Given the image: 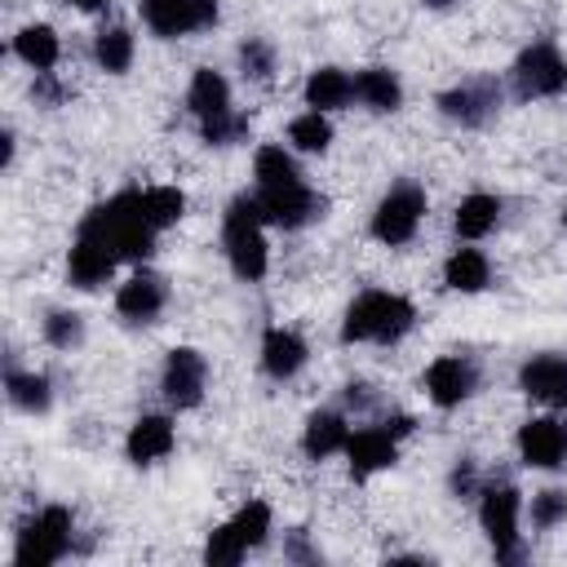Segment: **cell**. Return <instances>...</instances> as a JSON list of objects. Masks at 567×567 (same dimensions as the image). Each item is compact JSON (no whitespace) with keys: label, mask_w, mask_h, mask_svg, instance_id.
Returning a JSON list of instances; mask_svg holds the SVG:
<instances>
[{"label":"cell","mask_w":567,"mask_h":567,"mask_svg":"<svg viewBox=\"0 0 567 567\" xmlns=\"http://www.w3.org/2000/svg\"><path fill=\"white\" fill-rule=\"evenodd\" d=\"M204 381H208V363H204L199 350H186V346L168 350L159 390H164V399H168L173 408H195V403L204 399Z\"/></svg>","instance_id":"cell-11"},{"label":"cell","mask_w":567,"mask_h":567,"mask_svg":"<svg viewBox=\"0 0 567 567\" xmlns=\"http://www.w3.org/2000/svg\"><path fill=\"white\" fill-rule=\"evenodd\" d=\"M518 456L536 470H558L567 461V425L554 416H536L518 430Z\"/></svg>","instance_id":"cell-13"},{"label":"cell","mask_w":567,"mask_h":567,"mask_svg":"<svg viewBox=\"0 0 567 567\" xmlns=\"http://www.w3.org/2000/svg\"><path fill=\"white\" fill-rule=\"evenodd\" d=\"M186 102H190V111L199 115V124H208V120H217V115L230 111V84L221 80V71L199 66V71L190 75V93H186Z\"/></svg>","instance_id":"cell-21"},{"label":"cell","mask_w":567,"mask_h":567,"mask_svg":"<svg viewBox=\"0 0 567 567\" xmlns=\"http://www.w3.org/2000/svg\"><path fill=\"white\" fill-rule=\"evenodd\" d=\"M443 279L456 292H483L492 284V266H487V257L478 248H456L447 257V266H443Z\"/></svg>","instance_id":"cell-25"},{"label":"cell","mask_w":567,"mask_h":567,"mask_svg":"<svg viewBox=\"0 0 567 567\" xmlns=\"http://www.w3.org/2000/svg\"><path fill=\"white\" fill-rule=\"evenodd\" d=\"M301 363H306V341H301L297 332H288V328H270V332L261 337V368H266L275 381L297 377Z\"/></svg>","instance_id":"cell-18"},{"label":"cell","mask_w":567,"mask_h":567,"mask_svg":"<svg viewBox=\"0 0 567 567\" xmlns=\"http://www.w3.org/2000/svg\"><path fill=\"white\" fill-rule=\"evenodd\" d=\"M354 97H359L363 106H372V111H394V106L403 102V84H399L394 71L368 66V71L354 75Z\"/></svg>","instance_id":"cell-24"},{"label":"cell","mask_w":567,"mask_h":567,"mask_svg":"<svg viewBox=\"0 0 567 567\" xmlns=\"http://www.w3.org/2000/svg\"><path fill=\"white\" fill-rule=\"evenodd\" d=\"M399 439L385 430V425H372V430H359V434H350V443H346V456H350V474L354 478H368V474H377V470H390L394 465V447Z\"/></svg>","instance_id":"cell-17"},{"label":"cell","mask_w":567,"mask_h":567,"mask_svg":"<svg viewBox=\"0 0 567 567\" xmlns=\"http://www.w3.org/2000/svg\"><path fill=\"white\" fill-rule=\"evenodd\" d=\"M385 430H390L394 439H403V434L412 430V416H390V421H385Z\"/></svg>","instance_id":"cell-38"},{"label":"cell","mask_w":567,"mask_h":567,"mask_svg":"<svg viewBox=\"0 0 567 567\" xmlns=\"http://www.w3.org/2000/svg\"><path fill=\"white\" fill-rule=\"evenodd\" d=\"M80 235L106 244L120 261H142L155 244V226L146 217V204H142V190H120L115 199L97 204L84 221H80Z\"/></svg>","instance_id":"cell-1"},{"label":"cell","mask_w":567,"mask_h":567,"mask_svg":"<svg viewBox=\"0 0 567 567\" xmlns=\"http://www.w3.org/2000/svg\"><path fill=\"white\" fill-rule=\"evenodd\" d=\"M496 217H501V199L474 190V195H465L461 208H456V235H461V239H483V235L496 226Z\"/></svg>","instance_id":"cell-26"},{"label":"cell","mask_w":567,"mask_h":567,"mask_svg":"<svg viewBox=\"0 0 567 567\" xmlns=\"http://www.w3.org/2000/svg\"><path fill=\"white\" fill-rule=\"evenodd\" d=\"M252 173H257V186H284V182H301L292 155L284 146H261L257 159H252Z\"/></svg>","instance_id":"cell-30"},{"label":"cell","mask_w":567,"mask_h":567,"mask_svg":"<svg viewBox=\"0 0 567 567\" xmlns=\"http://www.w3.org/2000/svg\"><path fill=\"white\" fill-rule=\"evenodd\" d=\"M9 403L22 408V412H49L53 394H49V377H35V372H9Z\"/></svg>","instance_id":"cell-28"},{"label":"cell","mask_w":567,"mask_h":567,"mask_svg":"<svg viewBox=\"0 0 567 567\" xmlns=\"http://www.w3.org/2000/svg\"><path fill=\"white\" fill-rule=\"evenodd\" d=\"M199 133H204V142H208V146H230V142H239V137L248 133V115L226 111V115H217V120L199 124Z\"/></svg>","instance_id":"cell-35"},{"label":"cell","mask_w":567,"mask_h":567,"mask_svg":"<svg viewBox=\"0 0 567 567\" xmlns=\"http://www.w3.org/2000/svg\"><path fill=\"white\" fill-rule=\"evenodd\" d=\"M142 22L155 35H190L217 22V0H142Z\"/></svg>","instance_id":"cell-10"},{"label":"cell","mask_w":567,"mask_h":567,"mask_svg":"<svg viewBox=\"0 0 567 567\" xmlns=\"http://www.w3.org/2000/svg\"><path fill=\"white\" fill-rule=\"evenodd\" d=\"M44 341L58 346V350H75L84 341V319L75 310H53L44 319Z\"/></svg>","instance_id":"cell-33"},{"label":"cell","mask_w":567,"mask_h":567,"mask_svg":"<svg viewBox=\"0 0 567 567\" xmlns=\"http://www.w3.org/2000/svg\"><path fill=\"white\" fill-rule=\"evenodd\" d=\"M288 137H292L297 151H323V146L332 142V128H328L323 111H306V115H297V120L288 124Z\"/></svg>","instance_id":"cell-32"},{"label":"cell","mask_w":567,"mask_h":567,"mask_svg":"<svg viewBox=\"0 0 567 567\" xmlns=\"http://www.w3.org/2000/svg\"><path fill=\"white\" fill-rule=\"evenodd\" d=\"M257 204H261V217L270 226H284V230H297V226H306V221H315L323 213V199L306 182L257 186Z\"/></svg>","instance_id":"cell-8"},{"label":"cell","mask_w":567,"mask_h":567,"mask_svg":"<svg viewBox=\"0 0 567 567\" xmlns=\"http://www.w3.org/2000/svg\"><path fill=\"white\" fill-rule=\"evenodd\" d=\"M270 532V505L266 501H248L230 523H221L217 532H208V545H204V558L213 567H235L248 549H257Z\"/></svg>","instance_id":"cell-4"},{"label":"cell","mask_w":567,"mask_h":567,"mask_svg":"<svg viewBox=\"0 0 567 567\" xmlns=\"http://www.w3.org/2000/svg\"><path fill=\"white\" fill-rule=\"evenodd\" d=\"M164 301H168V288H164V279L159 275H151V270H137L128 284H120V292H115V310L128 319V323H151L159 310H164Z\"/></svg>","instance_id":"cell-16"},{"label":"cell","mask_w":567,"mask_h":567,"mask_svg":"<svg viewBox=\"0 0 567 567\" xmlns=\"http://www.w3.org/2000/svg\"><path fill=\"white\" fill-rule=\"evenodd\" d=\"M439 106H443L447 120H456V124H465V128H478V124H487V120L496 115V106H501V84H496V80L456 84V89H447V93L439 97Z\"/></svg>","instance_id":"cell-12"},{"label":"cell","mask_w":567,"mask_h":567,"mask_svg":"<svg viewBox=\"0 0 567 567\" xmlns=\"http://www.w3.org/2000/svg\"><path fill=\"white\" fill-rule=\"evenodd\" d=\"M261 226H266V217H261L257 195L230 199L226 226H221V235H226V257H230V270H235L239 279H248V284L266 275V235H261Z\"/></svg>","instance_id":"cell-3"},{"label":"cell","mask_w":567,"mask_h":567,"mask_svg":"<svg viewBox=\"0 0 567 567\" xmlns=\"http://www.w3.org/2000/svg\"><path fill=\"white\" fill-rule=\"evenodd\" d=\"M412 319H416V310L408 297L372 288V292L354 297V306L346 310L341 341H399L412 328Z\"/></svg>","instance_id":"cell-2"},{"label":"cell","mask_w":567,"mask_h":567,"mask_svg":"<svg viewBox=\"0 0 567 567\" xmlns=\"http://www.w3.org/2000/svg\"><path fill=\"white\" fill-rule=\"evenodd\" d=\"M13 53H18L27 66L49 71V66L58 62V35H53L49 27H22L18 40H13Z\"/></svg>","instance_id":"cell-27"},{"label":"cell","mask_w":567,"mask_h":567,"mask_svg":"<svg viewBox=\"0 0 567 567\" xmlns=\"http://www.w3.org/2000/svg\"><path fill=\"white\" fill-rule=\"evenodd\" d=\"M421 217H425V190L421 186H412V182H399L381 204H377V213H372V235L381 239V244H408L412 235H416V226H421Z\"/></svg>","instance_id":"cell-7"},{"label":"cell","mask_w":567,"mask_h":567,"mask_svg":"<svg viewBox=\"0 0 567 567\" xmlns=\"http://www.w3.org/2000/svg\"><path fill=\"white\" fill-rule=\"evenodd\" d=\"M66 549H71V514L62 505H49V509H40L35 518L22 523L13 563H22V567H49Z\"/></svg>","instance_id":"cell-5"},{"label":"cell","mask_w":567,"mask_h":567,"mask_svg":"<svg viewBox=\"0 0 567 567\" xmlns=\"http://www.w3.org/2000/svg\"><path fill=\"white\" fill-rule=\"evenodd\" d=\"M425 4H434V9H443V4H447V0H425Z\"/></svg>","instance_id":"cell-40"},{"label":"cell","mask_w":567,"mask_h":567,"mask_svg":"<svg viewBox=\"0 0 567 567\" xmlns=\"http://www.w3.org/2000/svg\"><path fill=\"white\" fill-rule=\"evenodd\" d=\"M354 97V80L337 66H319L310 80H306V102L315 111H341L346 102Z\"/></svg>","instance_id":"cell-23"},{"label":"cell","mask_w":567,"mask_h":567,"mask_svg":"<svg viewBox=\"0 0 567 567\" xmlns=\"http://www.w3.org/2000/svg\"><path fill=\"white\" fill-rule=\"evenodd\" d=\"M346 443H350V425H346V416H341V412H315V416L306 421V434H301L306 456L323 461V456L341 452Z\"/></svg>","instance_id":"cell-22"},{"label":"cell","mask_w":567,"mask_h":567,"mask_svg":"<svg viewBox=\"0 0 567 567\" xmlns=\"http://www.w3.org/2000/svg\"><path fill=\"white\" fill-rule=\"evenodd\" d=\"M518 385L527 399L549 403V408H567V359L563 354H536L523 363Z\"/></svg>","instance_id":"cell-15"},{"label":"cell","mask_w":567,"mask_h":567,"mask_svg":"<svg viewBox=\"0 0 567 567\" xmlns=\"http://www.w3.org/2000/svg\"><path fill=\"white\" fill-rule=\"evenodd\" d=\"M115 261H120V257H115L106 244L80 235L75 248H71V266H66V270H71V284H75V288H97V284L115 270Z\"/></svg>","instance_id":"cell-19"},{"label":"cell","mask_w":567,"mask_h":567,"mask_svg":"<svg viewBox=\"0 0 567 567\" xmlns=\"http://www.w3.org/2000/svg\"><path fill=\"white\" fill-rule=\"evenodd\" d=\"M563 226H567V213H563Z\"/></svg>","instance_id":"cell-41"},{"label":"cell","mask_w":567,"mask_h":567,"mask_svg":"<svg viewBox=\"0 0 567 567\" xmlns=\"http://www.w3.org/2000/svg\"><path fill=\"white\" fill-rule=\"evenodd\" d=\"M173 421L168 416H142L133 430H128V461H137V465H151V461H159V456H168L173 452Z\"/></svg>","instance_id":"cell-20"},{"label":"cell","mask_w":567,"mask_h":567,"mask_svg":"<svg viewBox=\"0 0 567 567\" xmlns=\"http://www.w3.org/2000/svg\"><path fill=\"white\" fill-rule=\"evenodd\" d=\"M452 492H456V496H474V492H478V474H474L470 461H461V465L452 470Z\"/></svg>","instance_id":"cell-37"},{"label":"cell","mask_w":567,"mask_h":567,"mask_svg":"<svg viewBox=\"0 0 567 567\" xmlns=\"http://www.w3.org/2000/svg\"><path fill=\"white\" fill-rule=\"evenodd\" d=\"M567 518V492L563 487H545L532 496V527H558Z\"/></svg>","instance_id":"cell-34"},{"label":"cell","mask_w":567,"mask_h":567,"mask_svg":"<svg viewBox=\"0 0 567 567\" xmlns=\"http://www.w3.org/2000/svg\"><path fill=\"white\" fill-rule=\"evenodd\" d=\"M71 4H75V9H106L111 0H71Z\"/></svg>","instance_id":"cell-39"},{"label":"cell","mask_w":567,"mask_h":567,"mask_svg":"<svg viewBox=\"0 0 567 567\" xmlns=\"http://www.w3.org/2000/svg\"><path fill=\"white\" fill-rule=\"evenodd\" d=\"M478 523L496 549V563H518L523 558V540H518V514H523V501L514 487H483L478 492Z\"/></svg>","instance_id":"cell-6"},{"label":"cell","mask_w":567,"mask_h":567,"mask_svg":"<svg viewBox=\"0 0 567 567\" xmlns=\"http://www.w3.org/2000/svg\"><path fill=\"white\" fill-rule=\"evenodd\" d=\"M142 204H146L151 226H155V230H164V226H173V221L182 217L186 195H182L177 186H151V190H142Z\"/></svg>","instance_id":"cell-31"},{"label":"cell","mask_w":567,"mask_h":567,"mask_svg":"<svg viewBox=\"0 0 567 567\" xmlns=\"http://www.w3.org/2000/svg\"><path fill=\"white\" fill-rule=\"evenodd\" d=\"M563 84H567V62L554 44L540 40V44L518 53V62H514V93L518 97H549Z\"/></svg>","instance_id":"cell-9"},{"label":"cell","mask_w":567,"mask_h":567,"mask_svg":"<svg viewBox=\"0 0 567 567\" xmlns=\"http://www.w3.org/2000/svg\"><path fill=\"white\" fill-rule=\"evenodd\" d=\"M93 53H97V62L106 71H115V75L128 71V62H133V35H128V27H102Z\"/></svg>","instance_id":"cell-29"},{"label":"cell","mask_w":567,"mask_h":567,"mask_svg":"<svg viewBox=\"0 0 567 567\" xmlns=\"http://www.w3.org/2000/svg\"><path fill=\"white\" fill-rule=\"evenodd\" d=\"M239 62H244V71L252 80H270V71H275V53H270L266 40H244L239 44Z\"/></svg>","instance_id":"cell-36"},{"label":"cell","mask_w":567,"mask_h":567,"mask_svg":"<svg viewBox=\"0 0 567 567\" xmlns=\"http://www.w3.org/2000/svg\"><path fill=\"white\" fill-rule=\"evenodd\" d=\"M474 381H478V372H474V363L461 359V354H443V359H434L430 372H425V390H430V399H434L439 408L465 403V399L474 394Z\"/></svg>","instance_id":"cell-14"}]
</instances>
